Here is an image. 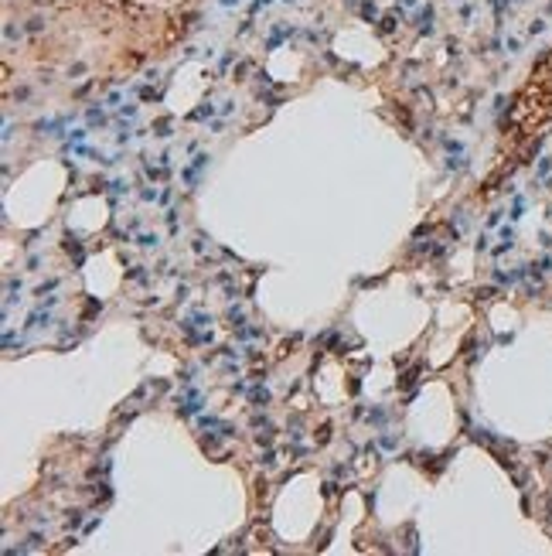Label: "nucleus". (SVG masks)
Returning a JSON list of instances; mask_svg holds the SVG:
<instances>
[{"label": "nucleus", "mask_w": 552, "mask_h": 556, "mask_svg": "<svg viewBox=\"0 0 552 556\" xmlns=\"http://www.w3.org/2000/svg\"><path fill=\"white\" fill-rule=\"evenodd\" d=\"M266 399H270L266 389H256V393H252V403H266Z\"/></svg>", "instance_id": "f257e3e1"}]
</instances>
